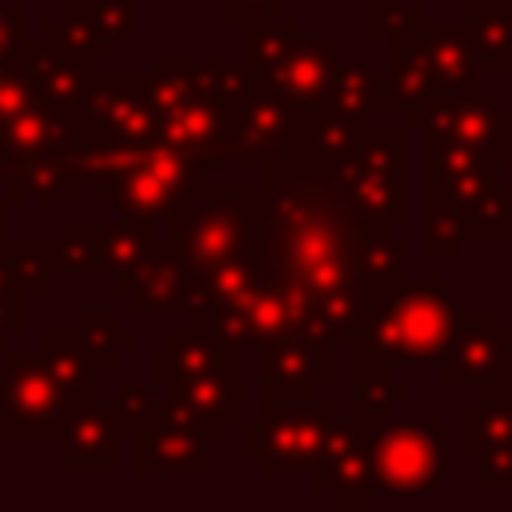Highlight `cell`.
Listing matches in <instances>:
<instances>
[{"instance_id":"6da1fadb","label":"cell","mask_w":512,"mask_h":512,"mask_svg":"<svg viewBox=\"0 0 512 512\" xmlns=\"http://www.w3.org/2000/svg\"><path fill=\"white\" fill-rule=\"evenodd\" d=\"M264 188V284L304 312L316 344L356 348L388 292L404 280L408 240L332 204L304 160L264 164Z\"/></svg>"},{"instance_id":"7a4b0ae2","label":"cell","mask_w":512,"mask_h":512,"mask_svg":"<svg viewBox=\"0 0 512 512\" xmlns=\"http://www.w3.org/2000/svg\"><path fill=\"white\" fill-rule=\"evenodd\" d=\"M140 84L152 112V136L196 152L208 168L232 164L228 108L244 88L240 64L220 56L212 60L156 56L152 68L140 72Z\"/></svg>"},{"instance_id":"3957f363","label":"cell","mask_w":512,"mask_h":512,"mask_svg":"<svg viewBox=\"0 0 512 512\" xmlns=\"http://www.w3.org/2000/svg\"><path fill=\"white\" fill-rule=\"evenodd\" d=\"M208 164L160 136L148 140H104L96 136L84 148V180L96 188L104 208L124 212L128 220L164 224L168 212L204 180Z\"/></svg>"},{"instance_id":"277c9868","label":"cell","mask_w":512,"mask_h":512,"mask_svg":"<svg viewBox=\"0 0 512 512\" xmlns=\"http://www.w3.org/2000/svg\"><path fill=\"white\" fill-rule=\"evenodd\" d=\"M168 252L192 268L224 260H260L268 224V188L260 184H196L168 212Z\"/></svg>"},{"instance_id":"5b68a950","label":"cell","mask_w":512,"mask_h":512,"mask_svg":"<svg viewBox=\"0 0 512 512\" xmlns=\"http://www.w3.org/2000/svg\"><path fill=\"white\" fill-rule=\"evenodd\" d=\"M456 316H460V304L444 292L440 272H432L424 280H400L352 352L364 360L388 364V368L432 364V360H440Z\"/></svg>"},{"instance_id":"8992f818","label":"cell","mask_w":512,"mask_h":512,"mask_svg":"<svg viewBox=\"0 0 512 512\" xmlns=\"http://www.w3.org/2000/svg\"><path fill=\"white\" fill-rule=\"evenodd\" d=\"M336 68V44L304 36L296 20L244 24V88H260L292 108H320L324 84Z\"/></svg>"},{"instance_id":"52a82bcc","label":"cell","mask_w":512,"mask_h":512,"mask_svg":"<svg viewBox=\"0 0 512 512\" xmlns=\"http://www.w3.org/2000/svg\"><path fill=\"white\" fill-rule=\"evenodd\" d=\"M312 168V164H308ZM320 192L344 212L376 224L408 220V136L404 128H372L360 152L340 164L312 168Z\"/></svg>"},{"instance_id":"ba28073f","label":"cell","mask_w":512,"mask_h":512,"mask_svg":"<svg viewBox=\"0 0 512 512\" xmlns=\"http://www.w3.org/2000/svg\"><path fill=\"white\" fill-rule=\"evenodd\" d=\"M0 360V436L8 440H48L56 436L68 400L48 352L4 348Z\"/></svg>"},{"instance_id":"9c48e42d","label":"cell","mask_w":512,"mask_h":512,"mask_svg":"<svg viewBox=\"0 0 512 512\" xmlns=\"http://www.w3.org/2000/svg\"><path fill=\"white\" fill-rule=\"evenodd\" d=\"M448 428L440 420H380L372 432L376 488L388 496H424L444 488Z\"/></svg>"},{"instance_id":"30bf717a","label":"cell","mask_w":512,"mask_h":512,"mask_svg":"<svg viewBox=\"0 0 512 512\" xmlns=\"http://www.w3.org/2000/svg\"><path fill=\"white\" fill-rule=\"evenodd\" d=\"M440 380L448 388L476 384L484 396H512V328L492 308H460L440 352Z\"/></svg>"},{"instance_id":"8fae6325","label":"cell","mask_w":512,"mask_h":512,"mask_svg":"<svg viewBox=\"0 0 512 512\" xmlns=\"http://www.w3.org/2000/svg\"><path fill=\"white\" fill-rule=\"evenodd\" d=\"M336 416L332 404L308 400V404H264L260 416L244 420L240 452L260 464L264 476H280L292 468H312L324 424Z\"/></svg>"},{"instance_id":"7c38bea8","label":"cell","mask_w":512,"mask_h":512,"mask_svg":"<svg viewBox=\"0 0 512 512\" xmlns=\"http://www.w3.org/2000/svg\"><path fill=\"white\" fill-rule=\"evenodd\" d=\"M304 144V108H292L260 88H240L228 108V148L232 160L264 168L276 160H296Z\"/></svg>"},{"instance_id":"4fadbf2b","label":"cell","mask_w":512,"mask_h":512,"mask_svg":"<svg viewBox=\"0 0 512 512\" xmlns=\"http://www.w3.org/2000/svg\"><path fill=\"white\" fill-rule=\"evenodd\" d=\"M372 420L348 416V420H328L316 460H312V476H316V492L332 496L336 508H352L364 512L372 508L376 496V464H372Z\"/></svg>"},{"instance_id":"5bb4252c","label":"cell","mask_w":512,"mask_h":512,"mask_svg":"<svg viewBox=\"0 0 512 512\" xmlns=\"http://www.w3.org/2000/svg\"><path fill=\"white\" fill-rule=\"evenodd\" d=\"M404 116H408V128L448 148L496 152V156L512 152V108H504L500 96L484 88H476L472 96H456V100H428Z\"/></svg>"},{"instance_id":"9a60e30c","label":"cell","mask_w":512,"mask_h":512,"mask_svg":"<svg viewBox=\"0 0 512 512\" xmlns=\"http://www.w3.org/2000/svg\"><path fill=\"white\" fill-rule=\"evenodd\" d=\"M460 456L476 460L484 496L512 492V396H476L460 404Z\"/></svg>"},{"instance_id":"2e32d148","label":"cell","mask_w":512,"mask_h":512,"mask_svg":"<svg viewBox=\"0 0 512 512\" xmlns=\"http://www.w3.org/2000/svg\"><path fill=\"white\" fill-rule=\"evenodd\" d=\"M336 380V348L308 336L272 340L260 348V400L264 404H308L324 384Z\"/></svg>"},{"instance_id":"e0dca14e","label":"cell","mask_w":512,"mask_h":512,"mask_svg":"<svg viewBox=\"0 0 512 512\" xmlns=\"http://www.w3.org/2000/svg\"><path fill=\"white\" fill-rule=\"evenodd\" d=\"M132 440V472L136 476H204L208 472V456H204V436L196 432V424L184 416V408L176 400H164L152 408L148 428H140Z\"/></svg>"},{"instance_id":"ac0fdd59","label":"cell","mask_w":512,"mask_h":512,"mask_svg":"<svg viewBox=\"0 0 512 512\" xmlns=\"http://www.w3.org/2000/svg\"><path fill=\"white\" fill-rule=\"evenodd\" d=\"M60 472L64 476H112L120 464V416L116 404L104 400H80L64 412L60 428Z\"/></svg>"},{"instance_id":"d6986e66","label":"cell","mask_w":512,"mask_h":512,"mask_svg":"<svg viewBox=\"0 0 512 512\" xmlns=\"http://www.w3.org/2000/svg\"><path fill=\"white\" fill-rule=\"evenodd\" d=\"M168 400L184 408V416L196 424L204 440H220L244 416V348H236L224 364L172 384Z\"/></svg>"},{"instance_id":"ffe728a7","label":"cell","mask_w":512,"mask_h":512,"mask_svg":"<svg viewBox=\"0 0 512 512\" xmlns=\"http://www.w3.org/2000/svg\"><path fill=\"white\" fill-rule=\"evenodd\" d=\"M136 24V4L128 0H68L56 20H44L52 40L72 56L104 64L116 56L120 40Z\"/></svg>"},{"instance_id":"44dd1931","label":"cell","mask_w":512,"mask_h":512,"mask_svg":"<svg viewBox=\"0 0 512 512\" xmlns=\"http://www.w3.org/2000/svg\"><path fill=\"white\" fill-rule=\"evenodd\" d=\"M428 76H432V100H456V96H472L480 88V60L472 48V36L464 28V20H432L424 16L412 28Z\"/></svg>"},{"instance_id":"7402d4cb","label":"cell","mask_w":512,"mask_h":512,"mask_svg":"<svg viewBox=\"0 0 512 512\" xmlns=\"http://www.w3.org/2000/svg\"><path fill=\"white\" fill-rule=\"evenodd\" d=\"M88 144L60 148V152H40V156H4V176H0L4 200L8 204H24V200H40V204L64 200V204H72L80 196V184H84V148Z\"/></svg>"},{"instance_id":"603a6c76","label":"cell","mask_w":512,"mask_h":512,"mask_svg":"<svg viewBox=\"0 0 512 512\" xmlns=\"http://www.w3.org/2000/svg\"><path fill=\"white\" fill-rule=\"evenodd\" d=\"M100 136L92 120L84 116L80 104H32L20 116L0 120V148L4 156H40V152H60L76 148Z\"/></svg>"},{"instance_id":"cb8c5ba5","label":"cell","mask_w":512,"mask_h":512,"mask_svg":"<svg viewBox=\"0 0 512 512\" xmlns=\"http://www.w3.org/2000/svg\"><path fill=\"white\" fill-rule=\"evenodd\" d=\"M80 108L104 140H148L152 136V112H148L144 84L136 72H120V76L96 72V80L80 96Z\"/></svg>"},{"instance_id":"d4e9b609","label":"cell","mask_w":512,"mask_h":512,"mask_svg":"<svg viewBox=\"0 0 512 512\" xmlns=\"http://www.w3.org/2000/svg\"><path fill=\"white\" fill-rule=\"evenodd\" d=\"M156 232L148 220H92V268L96 276H108L120 296H128L144 272V264L156 252Z\"/></svg>"},{"instance_id":"484cf974","label":"cell","mask_w":512,"mask_h":512,"mask_svg":"<svg viewBox=\"0 0 512 512\" xmlns=\"http://www.w3.org/2000/svg\"><path fill=\"white\" fill-rule=\"evenodd\" d=\"M24 68L40 92L44 104H80L84 88L96 80V64L84 60V56H72L68 48H60L52 40L48 28H40V36L24 40Z\"/></svg>"},{"instance_id":"4316f807","label":"cell","mask_w":512,"mask_h":512,"mask_svg":"<svg viewBox=\"0 0 512 512\" xmlns=\"http://www.w3.org/2000/svg\"><path fill=\"white\" fill-rule=\"evenodd\" d=\"M236 352V344H224L220 336L196 328V324H184L168 336L164 348L152 352V384L160 388H172L180 380H192L216 364H224L228 356Z\"/></svg>"},{"instance_id":"83f0119b","label":"cell","mask_w":512,"mask_h":512,"mask_svg":"<svg viewBox=\"0 0 512 512\" xmlns=\"http://www.w3.org/2000/svg\"><path fill=\"white\" fill-rule=\"evenodd\" d=\"M460 20L472 36L476 60L484 76H512V0H468L460 8Z\"/></svg>"},{"instance_id":"f1b7e54d","label":"cell","mask_w":512,"mask_h":512,"mask_svg":"<svg viewBox=\"0 0 512 512\" xmlns=\"http://www.w3.org/2000/svg\"><path fill=\"white\" fill-rule=\"evenodd\" d=\"M312 112H340V116H376V112H392L388 92H384V76L372 72L364 60H336L320 108Z\"/></svg>"},{"instance_id":"f546056e","label":"cell","mask_w":512,"mask_h":512,"mask_svg":"<svg viewBox=\"0 0 512 512\" xmlns=\"http://www.w3.org/2000/svg\"><path fill=\"white\" fill-rule=\"evenodd\" d=\"M128 296H132V308L140 316H172V312H184L188 272L168 252V240H156V252L144 264V272H140V280H136V288Z\"/></svg>"},{"instance_id":"4dcf8cb0","label":"cell","mask_w":512,"mask_h":512,"mask_svg":"<svg viewBox=\"0 0 512 512\" xmlns=\"http://www.w3.org/2000/svg\"><path fill=\"white\" fill-rule=\"evenodd\" d=\"M44 352H48V360H52L60 384H64L68 408L96 396L100 360H96V352L88 348V340L76 328H44Z\"/></svg>"},{"instance_id":"1f68e13d","label":"cell","mask_w":512,"mask_h":512,"mask_svg":"<svg viewBox=\"0 0 512 512\" xmlns=\"http://www.w3.org/2000/svg\"><path fill=\"white\" fill-rule=\"evenodd\" d=\"M384 92L392 112H412L432 100V76L424 64V52L412 32L388 40V72H384Z\"/></svg>"},{"instance_id":"d6a6232c","label":"cell","mask_w":512,"mask_h":512,"mask_svg":"<svg viewBox=\"0 0 512 512\" xmlns=\"http://www.w3.org/2000/svg\"><path fill=\"white\" fill-rule=\"evenodd\" d=\"M48 276H60L56 240H0V292L36 296Z\"/></svg>"},{"instance_id":"836d02e7","label":"cell","mask_w":512,"mask_h":512,"mask_svg":"<svg viewBox=\"0 0 512 512\" xmlns=\"http://www.w3.org/2000/svg\"><path fill=\"white\" fill-rule=\"evenodd\" d=\"M352 380H356V408H352V416H360V420L380 424V420H388V412L396 404L408 400V384H396L388 364L352 356Z\"/></svg>"},{"instance_id":"e575fe53","label":"cell","mask_w":512,"mask_h":512,"mask_svg":"<svg viewBox=\"0 0 512 512\" xmlns=\"http://www.w3.org/2000/svg\"><path fill=\"white\" fill-rule=\"evenodd\" d=\"M76 332L88 340V348L96 352L100 368L116 364L120 352H128V348L136 344V332L124 328L112 308H88V312H80V316H76Z\"/></svg>"},{"instance_id":"d590c367","label":"cell","mask_w":512,"mask_h":512,"mask_svg":"<svg viewBox=\"0 0 512 512\" xmlns=\"http://www.w3.org/2000/svg\"><path fill=\"white\" fill-rule=\"evenodd\" d=\"M424 16H428V8L420 0H380L368 12V36L372 40H396V36L412 32Z\"/></svg>"},{"instance_id":"8d00e7d4","label":"cell","mask_w":512,"mask_h":512,"mask_svg":"<svg viewBox=\"0 0 512 512\" xmlns=\"http://www.w3.org/2000/svg\"><path fill=\"white\" fill-rule=\"evenodd\" d=\"M60 276H80L92 268V220H64L56 232Z\"/></svg>"},{"instance_id":"74e56055","label":"cell","mask_w":512,"mask_h":512,"mask_svg":"<svg viewBox=\"0 0 512 512\" xmlns=\"http://www.w3.org/2000/svg\"><path fill=\"white\" fill-rule=\"evenodd\" d=\"M464 228H460V212L456 208H424V248L428 256H460L464 248Z\"/></svg>"},{"instance_id":"f35d334b","label":"cell","mask_w":512,"mask_h":512,"mask_svg":"<svg viewBox=\"0 0 512 512\" xmlns=\"http://www.w3.org/2000/svg\"><path fill=\"white\" fill-rule=\"evenodd\" d=\"M112 404H116V416H120V432H124V436H136L140 428H148L152 408H156V400L148 396L144 384H128V388H120Z\"/></svg>"},{"instance_id":"ab89813d","label":"cell","mask_w":512,"mask_h":512,"mask_svg":"<svg viewBox=\"0 0 512 512\" xmlns=\"http://www.w3.org/2000/svg\"><path fill=\"white\" fill-rule=\"evenodd\" d=\"M32 104H44V100H40V92H36V84H32V76H28V68L16 72L8 84H0V120L20 116V112H28Z\"/></svg>"},{"instance_id":"60d3db41","label":"cell","mask_w":512,"mask_h":512,"mask_svg":"<svg viewBox=\"0 0 512 512\" xmlns=\"http://www.w3.org/2000/svg\"><path fill=\"white\" fill-rule=\"evenodd\" d=\"M24 20H28V8L24 0H0V56H12L24 48Z\"/></svg>"},{"instance_id":"b9f144b4","label":"cell","mask_w":512,"mask_h":512,"mask_svg":"<svg viewBox=\"0 0 512 512\" xmlns=\"http://www.w3.org/2000/svg\"><path fill=\"white\" fill-rule=\"evenodd\" d=\"M284 0H224V20L228 24H272L280 20Z\"/></svg>"},{"instance_id":"7bdbcfd3","label":"cell","mask_w":512,"mask_h":512,"mask_svg":"<svg viewBox=\"0 0 512 512\" xmlns=\"http://www.w3.org/2000/svg\"><path fill=\"white\" fill-rule=\"evenodd\" d=\"M24 300H28V296H16V292H0V352L8 348V336H12V332H20V328L28 324Z\"/></svg>"},{"instance_id":"ee69618b","label":"cell","mask_w":512,"mask_h":512,"mask_svg":"<svg viewBox=\"0 0 512 512\" xmlns=\"http://www.w3.org/2000/svg\"><path fill=\"white\" fill-rule=\"evenodd\" d=\"M496 200H500V212H504V220L512 228V152H508V160L496 172Z\"/></svg>"},{"instance_id":"f6af8a7d","label":"cell","mask_w":512,"mask_h":512,"mask_svg":"<svg viewBox=\"0 0 512 512\" xmlns=\"http://www.w3.org/2000/svg\"><path fill=\"white\" fill-rule=\"evenodd\" d=\"M16 72H24V52H12V56H0V84H8Z\"/></svg>"},{"instance_id":"bcb514c9","label":"cell","mask_w":512,"mask_h":512,"mask_svg":"<svg viewBox=\"0 0 512 512\" xmlns=\"http://www.w3.org/2000/svg\"><path fill=\"white\" fill-rule=\"evenodd\" d=\"M4 228H8V200H0V240H4V236H8V232H4Z\"/></svg>"},{"instance_id":"7dc6e473","label":"cell","mask_w":512,"mask_h":512,"mask_svg":"<svg viewBox=\"0 0 512 512\" xmlns=\"http://www.w3.org/2000/svg\"><path fill=\"white\" fill-rule=\"evenodd\" d=\"M128 4H148V0H128Z\"/></svg>"}]
</instances>
